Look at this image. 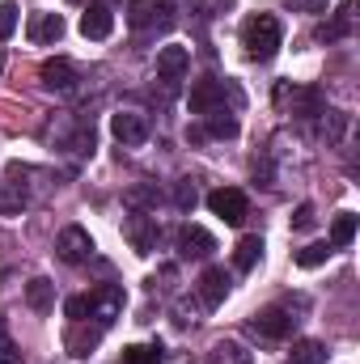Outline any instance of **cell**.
I'll list each match as a JSON object with an SVG mask.
<instances>
[{
	"instance_id": "cell-32",
	"label": "cell",
	"mask_w": 360,
	"mask_h": 364,
	"mask_svg": "<svg viewBox=\"0 0 360 364\" xmlns=\"http://www.w3.org/2000/svg\"><path fill=\"white\" fill-rule=\"evenodd\" d=\"M309 225H314V203H301L292 216V229H309Z\"/></svg>"
},
{
	"instance_id": "cell-6",
	"label": "cell",
	"mask_w": 360,
	"mask_h": 364,
	"mask_svg": "<svg viewBox=\"0 0 360 364\" xmlns=\"http://www.w3.org/2000/svg\"><path fill=\"white\" fill-rule=\"evenodd\" d=\"M292 326H297V318H292V314H284L280 305L259 309V314L250 318V331H255L259 339H288V335H292Z\"/></svg>"
},
{
	"instance_id": "cell-8",
	"label": "cell",
	"mask_w": 360,
	"mask_h": 364,
	"mask_svg": "<svg viewBox=\"0 0 360 364\" xmlns=\"http://www.w3.org/2000/svg\"><path fill=\"white\" fill-rule=\"evenodd\" d=\"M186 106H191V114H212V110H221V106H225V81H195Z\"/></svg>"
},
{
	"instance_id": "cell-5",
	"label": "cell",
	"mask_w": 360,
	"mask_h": 364,
	"mask_svg": "<svg viewBox=\"0 0 360 364\" xmlns=\"http://www.w3.org/2000/svg\"><path fill=\"white\" fill-rule=\"evenodd\" d=\"M123 314V288L119 284H102L90 292V318H97V326H110Z\"/></svg>"
},
{
	"instance_id": "cell-17",
	"label": "cell",
	"mask_w": 360,
	"mask_h": 364,
	"mask_svg": "<svg viewBox=\"0 0 360 364\" xmlns=\"http://www.w3.org/2000/svg\"><path fill=\"white\" fill-rule=\"evenodd\" d=\"M26 305H30L34 314H47V309L55 305V284H51V279H43V275H38V279H30V284H26Z\"/></svg>"
},
{
	"instance_id": "cell-21",
	"label": "cell",
	"mask_w": 360,
	"mask_h": 364,
	"mask_svg": "<svg viewBox=\"0 0 360 364\" xmlns=\"http://www.w3.org/2000/svg\"><path fill=\"white\" fill-rule=\"evenodd\" d=\"M327 259H331V242H309V246H301V250L292 255L297 267H322Z\"/></svg>"
},
{
	"instance_id": "cell-18",
	"label": "cell",
	"mask_w": 360,
	"mask_h": 364,
	"mask_svg": "<svg viewBox=\"0 0 360 364\" xmlns=\"http://www.w3.org/2000/svg\"><path fill=\"white\" fill-rule=\"evenodd\" d=\"M259 259H263V237H255V233H250V237H242V242H238V250H233V267H238V272H255V263H259Z\"/></svg>"
},
{
	"instance_id": "cell-15",
	"label": "cell",
	"mask_w": 360,
	"mask_h": 364,
	"mask_svg": "<svg viewBox=\"0 0 360 364\" xmlns=\"http://www.w3.org/2000/svg\"><path fill=\"white\" fill-rule=\"evenodd\" d=\"M225 292H229L225 267H208V272L199 275V301H203V309H216V305L225 301Z\"/></svg>"
},
{
	"instance_id": "cell-19",
	"label": "cell",
	"mask_w": 360,
	"mask_h": 364,
	"mask_svg": "<svg viewBox=\"0 0 360 364\" xmlns=\"http://www.w3.org/2000/svg\"><path fill=\"white\" fill-rule=\"evenodd\" d=\"M208 364H250V352L233 339H221L212 352H208Z\"/></svg>"
},
{
	"instance_id": "cell-12",
	"label": "cell",
	"mask_w": 360,
	"mask_h": 364,
	"mask_svg": "<svg viewBox=\"0 0 360 364\" xmlns=\"http://www.w3.org/2000/svg\"><path fill=\"white\" fill-rule=\"evenodd\" d=\"M186 64H191L186 47H162V51H157V81L179 85L182 77H186Z\"/></svg>"
},
{
	"instance_id": "cell-16",
	"label": "cell",
	"mask_w": 360,
	"mask_h": 364,
	"mask_svg": "<svg viewBox=\"0 0 360 364\" xmlns=\"http://www.w3.org/2000/svg\"><path fill=\"white\" fill-rule=\"evenodd\" d=\"M110 30H115V13L106 4H90L81 13V34L85 38H110Z\"/></svg>"
},
{
	"instance_id": "cell-34",
	"label": "cell",
	"mask_w": 360,
	"mask_h": 364,
	"mask_svg": "<svg viewBox=\"0 0 360 364\" xmlns=\"http://www.w3.org/2000/svg\"><path fill=\"white\" fill-rule=\"evenodd\" d=\"M0 339H9V331H4V314H0Z\"/></svg>"
},
{
	"instance_id": "cell-25",
	"label": "cell",
	"mask_w": 360,
	"mask_h": 364,
	"mask_svg": "<svg viewBox=\"0 0 360 364\" xmlns=\"http://www.w3.org/2000/svg\"><path fill=\"white\" fill-rule=\"evenodd\" d=\"M162 360V348L153 343H132V348H123V364H157Z\"/></svg>"
},
{
	"instance_id": "cell-14",
	"label": "cell",
	"mask_w": 360,
	"mask_h": 364,
	"mask_svg": "<svg viewBox=\"0 0 360 364\" xmlns=\"http://www.w3.org/2000/svg\"><path fill=\"white\" fill-rule=\"evenodd\" d=\"M275 102H292V114H322V97L318 90H297V85H280L275 90Z\"/></svg>"
},
{
	"instance_id": "cell-24",
	"label": "cell",
	"mask_w": 360,
	"mask_h": 364,
	"mask_svg": "<svg viewBox=\"0 0 360 364\" xmlns=\"http://www.w3.org/2000/svg\"><path fill=\"white\" fill-rule=\"evenodd\" d=\"M208 132H212V136H225V140H229V136H238V119H233V114H229V110L221 106V110H212V114H208Z\"/></svg>"
},
{
	"instance_id": "cell-22",
	"label": "cell",
	"mask_w": 360,
	"mask_h": 364,
	"mask_svg": "<svg viewBox=\"0 0 360 364\" xmlns=\"http://www.w3.org/2000/svg\"><path fill=\"white\" fill-rule=\"evenodd\" d=\"M153 17H157V0H127V21H132V30H144Z\"/></svg>"
},
{
	"instance_id": "cell-13",
	"label": "cell",
	"mask_w": 360,
	"mask_h": 364,
	"mask_svg": "<svg viewBox=\"0 0 360 364\" xmlns=\"http://www.w3.org/2000/svg\"><path fill=\"white\" fill-rule=\"evenodd\" d=\"M26 34H30V43H38V47L60 43V38H64V17H60V13H34L30 26H26Z\"/></svg>"
},
{
	"instance_id": "cell-7",
	"label": "cell",
	"mask_w": 360,
	"mask_h": 364,
	"mask_svg": "<svg viewBox=\"0 0 360 364\" xmlns=\"http://www.w3.org/2000/svg\"><path fill=\"white\" fill-rule=\"evenodd\" d=\"M123 233H127V242H132L136 255H153V246H157V216H149V212H132L127 225H123Z\"/></svg>"
},
{
	"instance_id": "cell-3",
	"label": "cell",
	"mask_w": 360,
	"mask_h": 364,
	"mask_svg": "<svg viewBox=\"0 0 360 364\" xmlns=\"http://www.w3.org/2000/svg\"><path fill=\"white\" fill-rule=\"evenodd\" d=\"M55 255L64 259V263H85L93 255V237L81 229V225H68V229H60V237H55Z\"/></svg>"
},
{
	"instance_id": "cell-29",
	"label": "cell",
	"mask_w": 360,
	"mask_h": 364,
	"mask_svg": "<svg viewBox=\"0 0 360 364\" xmlns=\"http://www.w3.org/2000/svg\"><path fill=\"white\" fill-rule=\"evenodd\" d=\"M64 314H68V322H90V296H68Z\"/></svg>"
},
{
	"instance_id": "cell-27",
	"label": "cell",
	"mask_w": 360,
	"mask_h": 364,
	"mask_svg": "<svg viewBox=\"0 0 360 364\" xmlns=\"http://www.w3.org/2000/svg\"><path fill=\"white\" fill-rule=\"evenodd\" d=\"M174 203H179V212H195V203H199V191H195V182L182 178L174 186Z\"/></svg>"
},
{
	"instance_id": "cell-28",
	"label": "cell",
	"mask_w": 360,
	"mask_h": 364,
	"mask_svg": "<svg viewBox=\"0 0 360 364\" xmlns=\"http://www.w3.org/2000/svg\"><path fill=\"white\" fill-rule=\"evenodd\" d=\"M344 123H348V119H344L339 110H322V136H327V140H339V136H344Z\"/></svg>"
},
{
	"instance_id": "cell-9",
	"label": "cell",
	"mask_w": 360,
	"mask_h": 364,
	"mask_svg": "<svg viewBox=\"0 0 360 364\" xmlns=\"http://www.w3.org/2000/svg\"><path fill=\"white\" fill-rule=\"evenodd\" d=\"M38 81H43V90H51V93H68V90H77V68H73V60H47L38 68Z\"/></svg>"
},
{
	"instance_id": "cell-23",
	"label": "cell",
	"mask_w": 360,
	"mask_h": 364,
	"mask_svg": "<svg viewBox=\"0 0 360 364\" xmlns=\"http://www.w3.org/2000/svg\"><path fill=\"white\" fill-rule=\"evenodd\" d=\"M292 364H327V348L318 339H301L292 348Z\"/></svg>"
},
{
	"instance_id": "cell-26",
	"label": "cell",
	"mask_w": 360,
	"mask_h": 364,
	"mask_svg": "<svg viewBox=\"0 0 360 364\" xmlns=\"http://www.w3.org/2000/svg\"><path fill=\"white\" fill-rule=\"evenodd\" d=\"M21 208H26V191H21V182H9V186L0 191V212L13 216V212H21Z\"/></svg>"
},
{
	"instance_id": "cell-2",
	"label": "cell",
	"mask_w": 360,
	"mask_h": 364,
	"mask_svg": "<svg viewBox=\"0 0 360 364\" xmlns=\"http://www.w3.org/2000/svg\"><path fill=\"white\" fill-rule=\"evenodd\" d=\"M208 208H212L225 225H242V220L250 216V203H246V195H242L238 186H216V191L208 195Z\"/></svg>"
},
{
	"instance_id": "cell-33",
	"label": "cell",
	"mask_w": 360,
	"mask_h": 364,
	"mask_svg": "<svg viewBox=\"0 0 360 364\" xmlns=\"http://www.w3.org/2000/svg\"><path fill=\"white\" fill-rule=\"evenodd\" d=\"M288 4H292L297 13H322V9H327L331 0H288Z\"/></svg>"
},
{
	"instance_id": "cell-35",
	"label": "cell",
	"mask_w": 360,
	"mask_h": 364,
	"mask_svg": "<svg viewBox=\"0 0 360 364\" xmlns=\"http://www.w3.org/2000/svg\"><path fill=\"white\" fill-rule=\"evenodd\" d=\"M0 73H4V51H0Z\"/></svg>"
},
{
	"instance_id": "cell-4",
	"label": "cell",
	"mask_w": 360,
	"mask_h": 364,
	"mask_svg": "<svg viewBox=\"0 0 360 364\" xmlns=\"http://www.w3.org/2000/svg\"><path fill=\"white\" fill-rule=\"evenodd\" d=\"M110 132L123 149H136V144L149 140V119L136 114V110H119V114H110Z\"/></svg>"
},
{
	"instance_id": "cell-10",
	"label": "cell",
	"mask_w": 360,
	"mask_h": 364,
	"mask_svg": "<svg viewBox=\"0 0 360 364\" xmlns=\"http://www.w3.org/2000/svg\"><path fill=\"white\" fill-rule=\"evenodd\" d=\"M216 250V237L199 225H182L179 229V255L182 259H208Z\"/></svg>"
},
{
	"instance_id": "cell-20",
	"label": "cell",
	"mask_w": 360,
	"mask_h": 364,
	"mask_svg": "<svg viewBox=\"0 0 360 364\" xmlns=\"http://www.w3.org/2000/svg\"><path fill=\"white\" fill-rule=\"evenodd\" d=\"M352 237H356V216H352V212H339L335 225H331V250L352 246Z\"/></svg>"
},
{
	"instance_id": "cell-11",
	"label": "cell",
	"mask_w": 360,
	"mask_h": 364,
	"mask_svg": "<svg viewBox=\"0 0 360 364\" xmlns=\"http://www.w3.org/2000/svg\"><path fill=\"white\" fill-rule=\"evenodd\" d=\"M97 343H102V326H90V322H73L68 335H64V348H68V356H77V360H85Z\"/></svg>"
},
{
	"instance_id": "cell-31",
	"label": "cell",
	"mask_w": 360,
	"mask_h": 364,
	"mask_svg": "<svg viewBox=\"0 0 360 364\" xmlns=\"http://www.w3.org/2000/svg\"><path fill=\"white\" fill-rule=\"evenodd\" d=\"M195 9H199L203 17H221L225 9H233V0H195Z\"/></svg>"
},
{
	"instance_id": "cell-30",
	"label": "cell",
	"mask_w": 360,
	"mask_h": 364,
	"mask_svg": "<svg viewBox=\"0 0 360 364\" xmlns=\"http://www.w3.org/2000/svg\"><path fill=\"white\" fill-rule=\"evenodd\" d=\"M13 30H17V4H9V0H4V4H0V43H4Z\"/></svg>"
},
{
	"instance_id": "cell-1",
	"label": "cell",
	"mask_w": 360,
	"mask_h": 364,
	"mask_svg": "<svg viewBox=\"0 0 360 364\" xmlns=\"http://www.w3.org/2000/svg\"><path fill=\"white\" fill-rule=\"evenodd\" d=\"M242 47H246V55L259 60V64L275 60V51L284 47V26H280V17H271V13H255V17L242 26Z\"/></svg>"
}]
</instances>
